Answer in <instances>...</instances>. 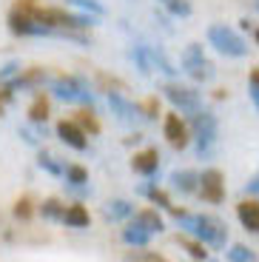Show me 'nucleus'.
<instances>
[{"label":"nucleus","mask_w":259,"mask_h":262,"mask_svg":"<svg viewBox=\"0 0 259 262\" xmlns=\"http://www.w3.org/2000/svg\"><path fill=\"white\" fill-rule=\"evenodd\" d=\"M200 194H202V200H208V203H214V205L225 200V177H222L220 168L202 171V177H200Z\"/></svg>","instance_id":"nucleus-7"},{"label":"nucleus","mask_w":259,"mask_h":262,"mask_svg":"<svg viewBox=\"0 0 259 262\" xmlns=\"http://www.w3.org/2000/svg\"><path fill=\"white\" fill-rule=\"evenodd\" d=\"M12 85H6V89H3V92H0V114H3V108H6V103H12Z\"/></svg>","instance_id":"nucleus-33"},{"label":"nucleus","mask_w":259,"mask_h":262,"mask_svg":"<svg viewBox=\"0 0 259 262\" xmlns=\"http://www.w3.org/2000/svg\"><path fill=\"white\" fill-rule=\"evenodd\" d=\"M253 40H256V43H259V29H253Z\"/></svg>","instance_id":"nucleus-36"},{"label":"nucleus","mask_w":259,"mask_h":262,"mask_svg":"<svg viewBox=\"0 0 259 262\" xmlns=\"http://www.w3.org/2000/svg\"><path fill=\"white\" fill-rule=\"evenodd\" d=\"M37 165H40V168H46L49 174H54V177H66V168H69V165H60L57 157H52V154H40Z\"/></svg>","instance_id":"nucleus-25"},{"label":"nucleus","mask_w":259,"mask_h":262,"mask_svg":"<svg viewBox=\"0 0 259 262\" xmlns=\"http://www.w3.org/2000/svg\"><path fill=\"white\" fill-rule=\"evenodd\" d=\"M225 256H228V262H256V254L248 245H231L225 251Z\"/></svg>","instance_id":"nucleus-23"},{"label":"nucleus","mask_w":259,"mask_h":262,"mask_svg":"<svg viewBox=\"0 0 259 262\" xmlns=\"http://www.w3.org/2000/svg\"><path fill=\"white\" fill-rule=\"evenodd\" d=\"M46 117H49V100L40 94V97H34V103L29 105V120H32V123H46Z\"/></svg>","instance_id":"nucleus-21"},{"label":"nucleus","mask_w":259,"mask_h":262,"mask_svg":"<svg viewBox=\"0 0 259 262\" xmlns=\"http://www.w3.org/2000/svg\"><path fill=\"white\" fill-rule=\"evenodd\" d=\"M174 216L177 223H180V228H185L188 236H197V239H202L205 245H211V248H225L228 243V225L222 223L220 216H211V214H188V211H177L174 208Z\"/></svg>","instance_id":"nucleus-1"},{"label":"nucleus","mask_w":259,"mask_h":262,"mask_svg":"<svg viewBox=\"0 0 259 262\" xmlns=\"http://www.w3.org/2000/svg\"><path fill=\"white\" fill-rule=\"evenodd\" d=\"M180 63H182V72L191 80H197V83H208V80H214V74H217L214 63L205 57L200 43H188L180 54Z\"/></svg>","instance_id":"nucleus-4"},{"label":"nucleus","mask_w":259,"mask_h":262,"mask_svg":"<svg viewBox=\"0 0 259 262\" xmlns=\"http://www.w3.org/2000/svg\"><path fill=\"white\" fill-rule=\"evenodd\" d=\"M157 3L168 14H174V17H191V12H194L188 0H157Z\"/></svg>","instance_id":"nucleus-20"},{"label":"nucleus","mask_w":259,"mask_h":262,"mask_svg":"<svg viewBox=\"0 0 259 262\" xmlns=\"http://www.w3.org/2000/svg\"><path fill=\"white\" fill-rule=\"evenodd\" d=\"M134 214V205L128 203V200H111V203L103 205V216L105 220H111V223H117V220H125V216Z\"/></svg>","instance_id":"nucleus-15"},{"label":"nucleus","mask_w":259,"mask_h":262,"mask_svg":"<svg viewBox=\"0 0 259 262\" xmlns=\"http://www.w3.org/2000/svg\"><path fill=\"white\" fill-rule=\"evenodd\" d=\"M109 105H111V112L117 114V120L125 125H134L137 120H145L143 112H140V105H134L131 100H125L120 92H109Z\"/></svg>","instance_id":"nucleus-8"},{"label":"nucleus","mask_w":259,"mask_h":262,"mask_svg":"<svg viewBox=\"0 0 259 262\" xmlns=\"http://www.w3.org/2000/svg\"><path fill=\"white\" fill-rule=\"evenodd\" d=\"M171 188H177L180 194H194L200 188V174L197 171H188V168L174 171L171 174Z\"/></svg>","instance_id":"nucleus-13"},{"label":"nucleus","mask_w":259,"mask_h":262,"mask_svg":"<svg viewBox=\"0 0 259 262\" xmlns=\"http://www.w3.org/2000/svg\"><path fill=\"white\" fill-rule=\"evenodd\" d=\"M40 211H43L46 220H63V216H66V208L57 203V200H46L43 208H40Z\"/></svg>","instance_id":"nucleus-28"},{"label":"nucleus","mask_w":259,"mask_h":262,"mask_svg":"<svg viewBox=\"0 0 259 262\" xmlns=\"http://www.w3.org/2000/svg\"><path fill=\"white\" fill-rule=\"evenodd\" d=\"M140 112H143V117H145V120H154L157 114H160V103H157V100L151 97V100H145V103L140 105Z\"/></svg>","instance_id":"nucleus-30"},{"label":"nucleus","mask_w":259,"mask_h":262,"mask_svg":"<svg viewBox=\"0 0 259 262\" xmlns=\"http://www.w3.org/2000/svg\"><path fill=\"white\" fill-rule=\"evenodd\" d=\"M137 262H168L165 256H160V254H143Z\"/></svg>","instance_id":"nucleus-35"},{"label":"nucleus","mask_w":259,"mask_h":262,"mask_svg":"<svg viewBox=\"0 0 259 262\" xmlns=\"http://www.w3.org/2000/svg\"><path fill=\"white\" fill-rule=\"evenodd\" d=\"M191 125H194V140H197V154L200 157H211L217 148V134H220V123H217L214 112L200 108L191 114Z\"/></svg>","instance_id":"nucleus-3"},{"label":"nucleus","mask_w":259,"mask_h":262,"mask_svg":"<svg viewBox=\"0 0 259 262\" xmlns=\"http://www.w3.org/2000/svg\"><path fill=\"white\" fill-rule=\"evenodd\" d=\"M66 183L69 185H89V171L83 165H69L66 168Z\"/></svg>","instance_id":"nucleus-26"},{"label":"nucleus","mask_w":259,"mask_h":262,"mask_svg":"<svg viewBox=\"0 0 259 262\" xmlns=\"http://www.w3.org/2000/svg\"><path fill=\"white\" fill-rule=\"evenodd\" d=\"M208 43L217 49L220 54L225 57H245L248 54V40L242 37L236 29L225 26V23H214V26H208Z\"/></svg>","instance_id":"nucleus-2"},{"label":"nucleus","mask_w":259,"mask_h":262,"mask_svg":"<svg viewBox=\"0 0 259 262\" xmlns=\"http://www.w3.org/2000/svg\"><path fill=\"white\" fill-rule=\"evenodd\" d=\"M131 57H134L137 69H140L143 74H151V72H154V57H151V46H134Z\"/></svg>","instance_id":"nucleus-18"},{"label":"nucleus","mask_w":259,"mask_h":262,"mask_svg":"<svg viewBox=\"0 0 259 262\" xmlns=\"http://www.w3.org/2000/svg\"><path fill=\"white\" fill-rule=\"evenodd\" d=\"M123 243L125 245H134V248H143V245L151 243V231H145L143 225L134 220V223H128L123 228Z\"/></svg>","instance_id":"nucleus-14"},{"label":"nucleus","mask_w":259,"mask_h":262,"mask_svg":"<svg viewBox=\"0 0 259 262\" xmlns=\"http://www.w3.org/2000/svg\"><path fill=\"white\" fill-rule=\"evenodd\" d=\"M66 3H72V6L83 9V12L94 14V17H100V14H105V6H103V3H97V0H66Z\"/></svg>","instance_id":"nucleus-27"},{"label":"nucleus","mask_w":259,"mask_h":262,"mask_svg":"<svg viewBox=\"0 0 259 262\" xmlns=\"http://www.w3.org/2000/svg\"><path fill=\"white\" fill-rule=\"evenodd\" d=\"M143 191L145 196H148L151 203L154 205H162V208H168V211H174V205H171V200H168V194H165V191H160V188H154V185H143Z\"/></svg>","instance_id":"nucleus-24"},{"label":"nucleus","mask_w":259,"mask_h":262,"mask_svg":"<svg viewBox=\"0 0 259 262\" xmlns=\"http://www.w3.org/2000/svg\"><path fill=\"white\" fill-rule=\"evenodd\" d=\"M63 223L72 225V228H85V225L91 223V216H89V211H85L83 205H69V208H66Z\"/></svg>","instance_id":"nucleus-17"},{"label":"nucleus","mask_w":259,"mask_h":262,"mask_svg":"<svg viewBox=\"0 0 259 262\" xmlns=\"http://www.w3.org/2000/svg\"><path fill=\"white\" fill-rule=\"evenodd\" d=\"M17 69H20V63H6L3 69H0V80H6V77H12V74H17Z\"/></svg>","instance_id":"nucleus-32"},{"label":"nucleus","mask_w":259,"mask_h":262,"mask_svg":"<svg viewBox=\"0 0 259 262\" xmlns=\"http://www.w3.org/2000/svg\"><path fill=\"white\" fill-rule=\"evenodd\" d=\"M134 220H137L140 225H143L145 231H151V234H160V231L165 228V225H162V216L157 214L154 208H143V211H137Z\"/></svg>","instance_id":"nucleus-16"},{"label":"nucleus","mask_w":259,"mask_h":262,"mask_svg":"<svg viewBox=\"0 0 259 262\" xmlns=\"http://www.w3.org/2000/svg\"><path fill=\"white\" fill-rule=\"evenodd\" d=\"M162 94H165V97L171 100V105H174V108L185 112L188 117H191V114H197V112L202 108V97H200V92L188 89V85L168 83V85H162Z\"/></svg>","instance_id":"nucleus-6"},{"label":"nucleus","mask_w":259,"mask_h":262,"mask_svg":"<svg viewBox=\"0 0 259 262\" xmlns=\"http://www.w3.org/2000/svg\"><path fill=\"white\" fill-rule=\"evenodd\" d=\"M256 9H259V0H256Z\"/></svg>","instance_id":"nucleus-37"},{"label":"nucleus","mask_w":259,"mask_h":262,"mask_svg":"<svg viewBox=\"0 0 259 262\" xmlns=\"http://www.w3.org/2000/svg\"><path fill=\"white\" fill-rule=\"evenodd\" d=\"M14 216H17V220H29V216H32V203H29L26 196L14 203Z\"/></svg>","instance_id":"nucleus-29"},{"label":"nucleus","mask_w":259,"mask_h":262,"mask_svg":"<svg viewBox=\"0 0 259 262\" xmlns=\"http://www.w3.org/2000/svg\"><path fill=\"white\" fill-rule=\"evenodd\" d=\"M131 168H134L137 174H143V177H154L157 168H160V151H157V148H145V151H140V154H134Z\"/></svg>","instance_id":"nucleus-12"},{"label":"nucleus","mask_w":259,"mask_h":262,"mask_svg":"<svg viewBox=\"0 0 259 262\" xmlns=\"http://www.w3.org/2000/svg\"><path fill=\"white\" fill-rule=\"evenodd\" d=\"M57 137L63 140L69 148H74V151H85V145H89V140H85V131L80 128L77 123H69V120L57 123Z\"/></svg>","instance_id":"nucleus-10"},{"label":"nucleus","mask_w":259,"mask_h":262,"mask_svg":"<svg viewBox=\"0 0 259 262\" xmlns=\"http://www.w3.org/2000/svg\"><path fill=\"white\" fill-rule=\"evenodd\" d=\"M52 92L57 100H66V103H91L89 83L83 77H57L52 83Z\"/></svg>","instance_id":"nucleus-5"},{"label":"nucleus","mask_w":259,"mask_h":262,"mask_svg":"<svg viewBox=\"0 0 259 262\" xmlns=\"http://www.w3.org/2000/svg\"><path fill=\"white\" fill-rule=\"evenodd\" d=\"M162 134H165V140H168V143L171 145H174V148H185V145H188V140H191V137H188V125L185 123H182V120H180V114H165V123H162Z\"/></svg>","instance_id":"nucleus-9"},{"label":"nucleus","mask_w":259,"mask_h":262,"mask_svg":"<svg viewBox=\"0 0 259 262\" xmlns=\"http://www.w3.org/2000/svg\"><path fill=\"white\" fill-rule=\"evenodd\" d=\"M180 245H182V248H185L191 256H194V259H200V262L208 259L205 243H202V239H197V236H180Z\"/></svg>","instance_id":"nucleus-19"},{"label":"nucleus","mask_w":259,"mask_h":262,"mask_svg":"<svg viewBox=\"0 0 259 262\" xmlns=\"http://www.w3.org/2000/svg\"><path fill=\"white\" fill-rule=\"evenodd\" d=\"M236 220L242 223V228L259 234V200H242L236 205Z\"/></svg>","instance_id":"nucleus-11"},{"label":"nucleus","mask_w":259,"mask_h":262,"mask_svg":"<svg viewBox=\"0 0 259 262\" xmlns=\"http://www.w3.org/2000/svg\"><path fill=\"white\" fill-rule=\"evenodd\" d=\"M245 194H259V171L253 174L251 180H248V185H245Z\"/></svg>","instance_id":"nucleus-34"},{"label":"nucleus","mask_w":259,"mask_h":262,"mask_svg":"<svg viewBox=\"0 0 259 262\" xmlns=\"http://www.w3.org/2000/svg\"><path fill=\"white\" fill-rule=\"evenodd\" d=\"M151 57H154V69H157V72L168 74V77H174V74L180 72V69H174V63L165 57V52H162V49H151Z\"/></svg>","instance_id":"nucleus-22"},{"label":"nucleus","mask_w":259,"mask_h":262,"mask_svg":"<svg viewBox=\"0 0 259 262\" xmlns=\"http://www.w3.org/2000/svg\"><path fill=\"white\" fill-rule=\"evenodd\" d=\"M80 123H83V128H89L91 134H97V131H100V123H97L94 117H91L89 112H83V114H80Z\"/></svg>","instance_id":"nucleus-31"}]
</instances>
